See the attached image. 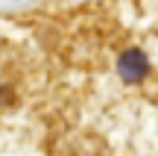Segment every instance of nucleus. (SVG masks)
<instances>
[{
	"label": "nucleus",
	"mask_w": 158,
	"mask_h": 156,
	"mask_svg": "<svg viewBox=\"0 0 158 156\" xmlns=\"http://www.w3.org/2000/svg\"><path fill=\"white\" fill-rule=\"evenodd\" d=\"M47 71L53 156H158V0H106L70 18Z\"/></svg>",
	"instance_id": "nucleus-1"
}]
</instances>
